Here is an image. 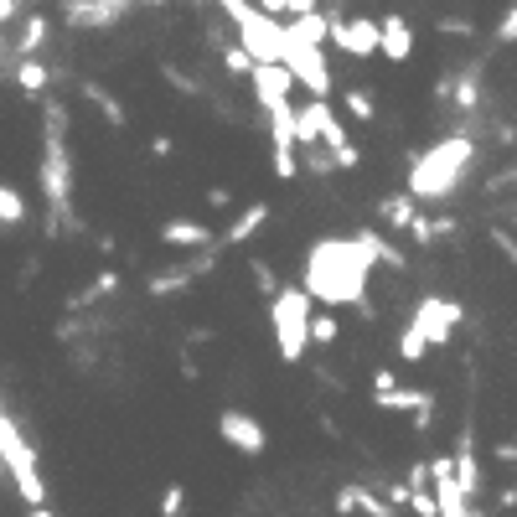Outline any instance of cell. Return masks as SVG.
<instances>
[{"label":"cell","mask_w":517,"mask_h":517,"mask_svg":"<svg viewBox=\"0 0 517 517\" xmlns=\"http://www.w3.org/2000/svg\"><path fill=\"white\" fill-rule=\"evenodd\" d=\"M0 476H6V461H0Z\"/></svg>","instance_id":"48"},{"label":"cell","mask_w":517,"mask_h":517,"mask_svg":"<svg viewBox=\"0 0 517 517\" xmlns=\"http://www.w3.org/2000/svg\"><path fill=\"white\" fill-rule=\"evenodd\" d=\"M207 202H212V207H233V197H228V187H207Z\"/></svg>","instance_id":"44"},{"label":"cell","mask_w":517,"mask_h":517,"mask_svg":"<svg viewBox=\"0 0 517 517\" xmlns=\"http://www.w3.org/2000/svg\"><path fill=\"white\" fill-rule=\"evenodd\" d=\"M42 197H47V233L57 238L73 212V156H68V109L42 104Z\"/></svg>","instance_id":"2"},{"label":"cell","mask_w":517,"mask_h":517,"mask_svg":"<svg viewBox=\"0 0 517 517\" xmlns=\"http://www.w3.org/2000/svg\"><path fill=\"white\" fill-rule=\"evenodd\" d=\"M342 109L357 119V125H373V119H378V104H373L368 88H347V94H342Z\"/></svg>","instance_id":"27"},{"label":"cell","mask_w":517,"mask_h":517,"mask_svg":"<svg viewBox=\"0 0 517 517\" xmlns=\"http://www.w3.org/2000/svg\"><path fill=\"white\" fill-rule=\"evenodd\" d=\"M83 99L94 104L104 119H109V130H125V104H119L109 88H99V83H83Z\"/></svg>","instance_id":"23"},{"label":"cell","mask_w":517,"mask_h":517,"mask_svg":"<svg viewBox=\"0 0 517 517\" xmlns=\"http://www.w3.org/2000/svg\"><path fill=\"white\" fill-rule=\"evenodd\" d=\"M135 6H140V0H63V21L99 32V26H114L119 16H130ZM156 6H161V0H156Z\"/></svg>","instance_id":"10"},{"label":"cell","mask_w":517,"mask_h":517,"mask_svg":"<svg viewBox=\"0 0 517 517\" xmlns=\"http://www.w3.org/2000/svg\"><path fill=\"white\" fill-rule=\"evenodd\" d=\"M26 218H32V207H26V197L16 187H6L0 181V228H21Z\"/></svg>","instance_id":"24"},{"label":"cell","mask_w":517,"mask_h":517,"mask_svg":"<svg viewBox=\"0 0 517 517\" xmlns=\"http://www.w3.org/2000/svg\"><path fill=\"white\" fill-rule=\"evenodd\" d=\"M409 502V481H399V486H388V507H404Z\"/></svg>","instance_id":"42"},{"label":"cell","mask_w":517,"mask_h":517,"mask_svg":"<svg viewBox=\"0 0 517 517\" xmlns=\"http://www.w3.org/2000/svg\"><path fill=\"white\" fill-rule=\"evenodd\" d=\"M497 42H517V6L497 21Z\"/></svg>","instance_id":"40"},{"label":"cell","mask_w":517,"mask_h":517,"mask_svg":"<svg viewBox=\"0 0 517 517\" xmlns=\"http://www.w3.org/2000/svg\"><path fill=\"white\" fill-rule=\"evenodd\" d=\"M161 512H166V517L187 512V486H166V492H161Z\"/></svg>","instance_id":"37"},{"label":"cell","mask_w":517,"mask_h":517,"mask_svg":"<svg viewBox=\"0 0 517 517\" xmlns=\"http://www.w3.org/2000/svg\"><path fill=\"white\" fill-rule=\"evenodd\" d=\"M249 78H254V99H259V109H269V104H280V99L295 94V78H290L285 63H254Z\"/></svg>","instance_id":"13"},{"label":"cell","mask_w":517,"mask_h":517,"mask_svg":"<svg viewBox=\"0 0 517 517\" xmlns=\"http://www.w3.org/2000/svg\"><path fill=\"white\" fill-rule=\"evenodd\" d=\"M357 238H362V243H368V249H373V259H378V264H393V269H404V264H409V259H404L399 249H393V243H388L378 228H357Z\"/></svg>","instance_id":"26"},{"label":"cell","mask_w":517,"mask_h":517,"mask_svg":"<svg viewBox=\"0 0 517 517\" xmlns=\"http://www.w3.org/2000/svg\"><path fill=\"white\" fill-rule=\"evenodd\" d=\"M424 352H430V342H424L414 326H404V331H399V357H404V362H419Z\"/></svg>","instance_id":"31"},{"label":"cell","mask_w":517,"mask_h":517,"mask_svg":"<svg viewBox=\"0 0 517 517\" xmlns=\"http://www.w3.org/2000/svg\"><path fill=\"white\" fill-rule=\"evenodd\" d=\"M171 150H176V145H171V135H156V140H150V156H161V161H166Z\"/></svg>","instance_id":"43"},{"label":"cell","mask_w":517,"mask_h":517,"mask_svg":"<svg viewBox=\"0 0 517 517\" xmlns=\"http://www.w3.org/2000/svg\"><path fill=\"white\" fill-rule=\"evenodd\" d=\"M373 249L352 238H316L306 254V295L321 300V306H357L368 300V275H373Z\"/></svg>","instance_id":"1"},{"label":"cell","mask_w":517,"mask_h":517,"mask_svg":"<svg viewBox=\"0 0 517 517\" xmlns=\"http://www.w3.org/2000/svg\"><path fill=\"white\" fill-rule=\"evenodd\" d=\"M114 290H119V275H114V269H104V275H99L94 285H88V290L73 300V306H88V300H99V295H114Z\"/></svg>","instance_id":"32"},{"label":"cell","mask_w":517,"mask_h":517,"mask_svg":"<svg viewBox=\"0 0 517 517\" xmlns=\"http://www.w3.org/2000/svg\"><path fill=\"white\" fill-rule=\"evenodd\" d=\"M223 68H228V73H238V78H249V73H254V57L243 52L238 42H223Z\"/></svg>","instance_id":"29"},{"label":"cell","mask_w":517,"mask_h":517,"mask_svg":"<svg viewBox=\"0 0 517 517\" xmlns=\"http://www.w3.org/2000/svg\"><path fill=\"white\" fill-rule=\"evenodd\" d=\"M378 409H393V414H414V430H430V409H435V393L430 388H404V383H388V388H373Z\"/></svg>","instance_id":"11"},{"label":"cell","mask_w":517,"mask_h":517,"mask_svg":"<svg viewBox=\"0 0 517 517\" xmlns=\"http://www.w3.org/2000/svg\"><path fill=\"white\" fill-rule=\"evenodd\" d=\"M440 32H445V37H476V26H471V21H461V16H445V21H440Z\"/></svg>","instance_id":"39"},{"label":"cell","mask_w":517,"mask_h":517,"mask_svg":"<svg viewBox=\"0 0 517 517\" xmlns=\"http://www.w3.org/2000/svg\"><path fill=\"white\" fill-rule=\"evenodd\" d=\"M378 212H383L388 228H409V218L419 212V197H414V192H393V197L378 202Z\"/></svg>","instance_id":"22"},{"label":"cell","mask_w":517,"mask_h":517,"mask_svg":"<svg viewBox=\"0 0 517 517\" xmlns=\"http://www.w3.org/2000/svg\"><path fill=\"white\" fill-rule=\"evenodd\" d=\"M492 243H497V249H502V259L517 269V233H507V228H492Z\"/></svg>","instance_id":"38"},{"label":"cell","mask_w":517,"mask_h":517,"mask_svg":"<svg viewBox=\"0 0 517 517\" xmlns=\"http://www.w3.org/2000/svg\"><path fill=\"white\" fill-rule=\"evenodd\" d=\"M461 321H466V311L455 306L450 295H424L419 306H414V321H409V326H414L430 347H445V342L455 337V326H461Z\"/></svg>","instance_id":"8"},{"label":"cell","mask_w":517,"mask_h":517,"mask_svg":"<svg viewBox=\"0 0 517 517\" xmlns=\"http://www.w3.org/2000/svg\"><path fill=\"white\" fill-rule=\"evenodd\" d=\"M300 150H306V171L311 176H331V171H337V161H331L321 145H300Z\"/></svg>","instance_id":"34"},{"label":"cell","mask_w":517,"mask_h":517,"mask_svg":"<svg viewBox=\"0 0 517 517\" xmlns=\"http://www.w3.org/2000/svg\"><path fill=\"white\" fill-rule=\"evenodd\" d=\"M161 73H166V83L176 88V94H187V99H197V94H202V83H192V78H187V73H181V68H171V63H166Z\"/></svg>","instance_id":"36"},{"label":"cell","mask_w":517,"mask_h":517,"mask_svg":"<svg viewBox=\"0 0 517 517\" xmlns=\"http://www.w3.org/2000/svg\"><path fill=\"white\" fill-rule=\"evenodd\" d=\"M512 445H517V440H512Z\"/></svg>","instance_id":"49"},{"label":"cell","mask_w":517,"mask_h":517,"mask_svg":"<svg viewBox=\"0 0 517 517\" xmlns=\"http://www.w3.org/2000/svg\"><path fill=\"white\" fill-rule=\"evenodd\" d=\"M161 243H171V249H202V243H212V228L192 223V218H171L161 228Z\"/></svg>","instance_id":"17"},{"label":"cell","mask_w":517,"mask_h":517,"mask_svg":"<svg viewBox=\"0 0 517 517\" xmlns=\"http://www.w3.org/2000/svg\"><path fill=\"white\" fill-rule=\"evenodd\" d=\"M450 466H455V481H461V492L476 497V492H481V466H476V450H471V430H461V445H455Z\"/></svg>","instance_id":"16"},{"label":"cell","mask_w":517,"mask_h":517,"mask_svg":"<svg viewBox=\"0 0 517 517\" xmlns=\"http://www.w3.org/2000/svg\"><path fill=\"white\" fill-rule=\"evenodd\" d=\"M264 223H269V202H249V207H238V218L228 223V233L212 238V243H218V249H243V243H249Z\"/></svg>","instance_id":"15"},{"label":"cell","mask_w":517,"mask_h":517,"mask_svg":"<svg viewBox=\"0 0 517 517\" xmlns=\"http://www.w3.org/2000/svg\"><path fill=\"white\" fill-rule=\"evenodd\" d=\"M326 42H337L347 57H373L378 52V21L373 16H342V6H326Z\"/></svg>","instance_id":"9"},{"label":"cell","mask_w":517,"mask_h":517,"mask_svg":"<svg viewBox=\"0 0 517 517\" xmlns=\"http://www.w3.org/2000/svg\"><path fill=\"white\" fill-rule=\"evenodd\" d=\"M337 512H368V517H388L393 507L388 502H378L368 486H342L337 492Z\"/></svg>","instance_id":"18"},{"label":"cell","mask_w":517,"mask_h":517,"mask_svg":"<svg viewBox=\"0 0 517 517\" xmlns=\"http://www.w3.org/2000/svg\"><path fill=\"white\" fill-rule=\"evenodd\" d=\"M337 337H342L337 316H326V311H311V342H316V347H331Z\"/></svg>","instance_id":"28"},{"label":"cell","mask_w":517,"mask_h":517,"mask_svg":"<svg viewBox=\"0 0 517 517\" xmlns=\"http://www.w3.org/2000/svg\"><path fill=\"white\" fill-rule=\"evenodd\" d=\"M228 21H233V42L249 52L254 63H280L285 57V21L280 16H269L259 6H243Z\"/></svg>","instance_id":"6"},{"label":"cell","mask_w":517,"mask_h":517,"mask_svg":"<svg viewBox=\"0 0 517 517\" xmlns=\"http://www.w3.org/2000/svg\"><path fill=\"white\" fill-rule=\"evenodd\" d=\"M445 104H455V109H466V114H471V109L481 104V78H476V73H466V78H455V73H450V99H445Z\"/></svg>","instance_id":"25"},{"label":"cell","mask_w":517,"mask_h":517,"mask_svg":"<svg viewBox=\"0 0 517 517\" xmlns=\"http://www.w3.org/2000/svg\"><path fill=\"white\" fill-rule=\"evenodd\" d=\"M378 52L388 57V63H409L414 57V32H409V21L399 11L378 21Z\"/></svg>","instance_id":"14"},{"label":"cell","mask_w":517,"mask_h":517,"mask_svg":"<svg viewBox=\"0 0 517 517\" xmlns=\"http://www.w3.org/2000/svg\"><path fill=\"white\" fill-rule=\"evenodd\" d=\"M47 83H52L47 63H37V57H21V63H16V88H21L26 99H42V94H47Z\"/></svg>","instance_id":"19"},{"label":"cell","mask_w":517,"mask_h":517,"mask_svg":"<svg viewBox=\"0 0 517 517\" xmlns=\"http://www.w3.org/2000/svg\"><path fill=\"white\" fill-rule=\"evenodd\" d=\"M0 461H6V476L16 481V492H21L26 502H42V497H47V481H42V466H37V450H32V440H26L16 424H11L6 404H0Z\"/></svg>","instance_id":"5"},{"label":"cell","mask_w":517,"mask_h":517,"mask_svg":"<svg viewBox=\"0 0 517 517\" xmlns=\"http://www.w3.org/2000/svg\"><path fill=\"white\" fill-rule=\"evenodd\" d=\"M249 6H259V11H269V16H285V0H249Z\"/></svg>","instance_id":"45"},{"label":"cell","mask_w":517,"mask_h":517,"mask_svg":"<svg viewBox=\"0 0 517 517\" xmlns=\"http://www.w3.org/2000/svg\"><path fill=\"white\" fill-rule=\"evenodd\" d=\"M192 280H197L192 264H171V269H161V275H150L145 290L150 295H176V290H192Z\"/></svg>","instance_id":"20"},{"label":"cell","mask_w":517,"mask_h":517,"mask_svg":"<svg viewBox=\"0 0 517 517\" xmlns=\"http://www.w3.org/2000/svg\"><path fill=\"white\" fill-rule=\"evenodd\" d=\"M47 32H52V21L42 16V11H32V16H26V26H21V42H11L21 57H37L42 47H47Z\"/></svg>","instance_id":"21"},{"label":"cell","mask_w":517,"mask_h":517,"mask_svg":"<svg viewBox=\"0 0 517 517\" xmlns=\"http://www.w3.org/2000/svg\"><path fill=\"white\" fill-rule=\"evenodd\" d=\"M404 507H414L419 517H440V507H435V492L430 486H409V502Z\"/></svg>","instance_id":"33"},{"label":"cell","mask_w":517,"mask_h":517,"mask_svg":"<svg viewBox=\"0 0 517 517\" xmlns=\"http://www.w3.org/2000/svg\"><path fill=\"white\" fill-rule=\"evenodd\" d=\"M21 16V0H0V26H11Z\"/></svg>","instance_id":"41"},{"label":"cell","mask_w":517,"mask_h":517,"mask_svg":"<svg viewBox=\"0 0 517 517\" xmlns=\"http://www.w3.org/2000/svg\"><path fill=\"white\" fill-rule=\"evenodd\" d=\"M326 6H352V0H326Z\"/></svg>","instance_id":"46"},{"label":"cell","mask_w":517,"mask_h":517,"mask_svg":"<svg viewBox=\"0 0 517 517\" xmlns=\"http://www.w3.org/2000/svg\"><path fill=\"white\" fill-rule=\"evenodd\" d=\"M471 161H476V145H471L466 135H450V140H440L435 150H419L414 166H409V192H414L419 202H450L455 187L466 181Z\"/></svg>","instance_id":"3"},{"label":"cell","mask_w":517,"mask_h":517,"mask_svg":"<svg viewBox=\"0 0 517 517\" xmlns=\"http://www.w3.org/2000/svg\"><path fill=\"white\" fill-rule=\"evenodd\" d=\"M269 326H275V347L285 362H300L311 347V295L306 285H280L269 295Z\"/></svg>","instance_id":"4"},{"label":"cell","mask_w":517,"mask_h":517,"mask_svg":"<svg viewBox=\"0 0 517 517\" xmlns=\"http://www.w3.org/2000/svg\"><path fill=\"white\" fill-rule=\"evenodd\" d=\"M280 63L290 68L295 88H311V94L331 99V68H326V42H295L285 37V57Z\"/></svg>","instance_id":"7"},{"label":"cell","mask_w":517,"mask_h":517,"mask_svg":"<svg viewBox=\"0 0 517 517\" xmlns=\"http://www.w3.org/2000/svg\"><path fill=\"white\" fill-rule=\"evenodd\" d=\"M404 233H409V238L419 243V249H430V243H435V218H430V212H414Z\"/></svg>","instance_id":"30"},{"label":"cell","mask_w":517,"mask_h":517,"mask_svg":"<svg viewBox=\"0 0 517 517\" xmlns=\"http://www.w3.org/2000/svg\"><path fill=\"white\" fill-rule=\"evenodd\" d=\"M512 228H517V207H512Z\"/></svg>","instance_id":"47"},{"label":"cell","mask_w":517,"mask_h":517,"mask_svg":"<svg viewBox=\"0 0 517 517\" xmlns=\"http://www.w3.org/2000/svg\"><path fill=\"white\" fill-rule=\"evenodd\" d=\"M218 435H223L238 455H264V450H269L264 424H259L254 414H243V409H223V414H218Z\"/></svg>","instance_id":"12"},{"label":"cell","mask_w":517,"mask_h":517,"mask_svg":"<svg viewBox=\"0 0 517 517\" xmlns=\"http://www.w3.org/2000/svg\"><path fill=\"white\" fill-rule=\"evenodd\" d=\"M249 269H254V285H259V295H264V300H269V295H275V290H280V275H275V269H269L264 259H254Z\"/></svg>","instance_id":"35"}]
</instances>
